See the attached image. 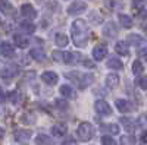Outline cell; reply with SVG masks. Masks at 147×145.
Masks as SVG:
<instances>
[{
	"instance_id": "cell-42",
	"label": "cell",
	"mask_w": 147,
	"mask_h": 145,
	"mask_svg": "<svg viewBox=\"0 0 147 145\" xmlns=\"http://www.w3.org/2000/svg\"><path fill=\"white\" fill-rule=\"evenodd\" d=\"M132 2H134V3H136V5H140L141 2H144V0H132Z\"/></svg>"
},
{
	"instance_id": "cell-22",
	"label": "cell",
	"mask_w": 147,
	"mask_h": 145,
	"mask_svg": "<svg viewBox=\"0 0 147 145\" xmlns=\"http://www.w3.org/2000/svg\"><path fill=\"white\" fill-rule=\"evenodd\" d=\"M0 10L5 15H12L13 13V6H12V3L9 0H0Z\"/></svg>"
},
{
	"instance_id": "cell-37",
	"label": "cell",
	"mask_w": 147,
	"mask_h": 145,
	"mask_svg": "<svg viewBox=\"0 0 147 145\" xmlns=\"http://www.w3.org/2000/svg\"><path fill=\"white\" fill-rule=\"evenodd\" d=\"M84 65H85V67H88V69H94L96 67L94 62H91V60H84Z\"/></svg>"
},
{
	"instance_id": "cell-13",
	"label": "cell",
	"mask_w": 147,
	"mask_h": 145,
	"mask_svg": "<svg viewBox=\"0 0 147 145\" xmlns=\"http://www.w3.org/2000/svg\"><path fill=\"white\" fill-rule=\"evenodd\" d=\"M13 41L16 43V45L19 48H27L30 45V38L27 37V35H24V34H15L13 35Z\"/></svg>"
},
{
	"instance_id": "cell-39",
	"label": "cell",
	"mask_w": 147,
	"mask_h": 145,
	"mask_svg": "<svg viewBox=\"0 0 147 145\" xmlns=\"http://www.w3.org/2000/svg\"><path fill=\"white\" fill-rule=\"evenodd\" d=\"M5 101V92H3V90L0 88V103H3Z\"/></svg>"
},
{
	"instance_id": "cell-35",
	"label": "cell",
	"mask_w": 147,
	"mask_h": 145,
	"mask_svg": "<svg viewBox=\"0 0 147 145\" xmlns=\"http://www.w3.org/2000/svg\"><path fill=\"white\" fill-rule=\"evenodd\" d=\"M55 106H56V107H59V108H66V107H68V103H66L65 100L57 98V100H55Z\"/></svg>"
},
{
	"instance_id": "cell-40",
	"label": "cell",
	"mask_w": 147,
	"mask_h": 145,
	"mask_svg": "<svg viewBox=\"0 0 147 145\" xmlns=\"http://www.w3.org/2000/svg\"><path fill=\"white\" fill-rule=\"evenodd\" d=\"M140 139H141V142H143V144H146V132H144V130L141 132V135H140Z\"/></svg>"
},
{
	"instance_id": "cell-6",
	"label": "cell",
	"mask_w": 147,
	"mask_h": 145,
	"mask_svg": "<svg viewBox=\"0 0 147 145\" xmlns=\"http://www.w3.org/2000/svg\"><path fill=\"white\" fill-rule=\"evenodd\" d=\"M121 125L125 128V130L127 132H129V134H132L134 130L137 129V126H138V122H136L134 119H131V117H121Z\"/></svg>"
},
{
	"instance_id": "cell-23",
	"label": "cell",
	"mask_w": 147,
	"mask_h": 145,
	"mask_svg": "<svg viewBox=\"0 0 147 145\" xmlns=\"http://www.w3.org/2000/svg\"><path fill=\"white\" fill-rule=\"evenodd\" d=\"M30 57L37 60V62H43V60H46V56H44V51L40 50V48H32V50L30 51Z\"/></svg>"
},
{
	"instance_id": "cell-3",
	"label": "cell",
	"mask_w": 147,
	"mask_h": 145,
	"mask_svg": "<svg viewBox=\"0 0 147 145\" xmlns=\"http://www.w3.org/2000/svg\"><path fill=\"white\" fill-rule=\"evenodd\" d=\"M94 136V128L90 122H82L80 123L78 129H77V138L82 142L85 141H90Z\"/></svg>"
},
{
	"instance_id": "cell-15",
	"label": "cell",
	"mask_w": 147,
	"mask_h": 145,
	"mask_svg": "<svg viewBox=\"0 0 147 145\" xmlns=\"http://www.w3.org/2000/svg\"><path fill=\"white\" fill-rule=\"evenodd\" d=\"M0 53H2L5 57H12L15 54V48L9 43H2L0 44Z\"/></svg>"
},
{
	"instance_id": "cell-12",
	"label": "cell",
	"mask_w": 147,
	"mask_h": 145,
	"mask_svg": "<svg viewBox=\"0 0 147 145\" xmlns=\"http://www.w3.org/2000/svg\"><path fill=\"white\" fill-rule=\"evenodd\" d=\"M41 79H43L44 84H47V85H55V84L59 81V76H57V74H55V72L47 70L41 75Z\"/></svg>"
},
{
	"instance_id": "cell-9",
	"label": "cell",
	"mask_w": 147,
	"mask_h": 145,
	"mask_svg": "<svg viewBox=\"0 0 147 145\" xmlns=\"http://www.w3.org/2000/svg\"><path fill=\"white\" fill-rule=\"evenodd\" d=\"M103 35L107 38H113L118 35V28L113 22H107L106 25L103 27Z\"/></svg>"
},
{
	"instance_id": "cell-29",
	"label": "cell",
	"mask_w": 147,
	"mask_h": 145,
	"mask_svg": "<svg viewBox=\"0 0 147 145\" xmlns=\"http://www.w3.org/2000/svg\"><path fill=\"white\" fill-rule=\"evenodd\" d=\"M132 72H134V75H141L144 72V65L140 60H136V62L132 63Z\"/></svg>"
},
{
	"instance_id": "cell-21",
	"label": "cell",
	"mask_w": 147,
	"mask_h": 145,
	"mask_svg": "<svg viewBox=\"0 0 147 145\" xmlns=\"http://www.w3.org/2000/svg\"><path fill=\"white\" fill-rule=\"evenodd\" d=\"M127 43H129V44L137 47V45H141L144 43V38L141 37V35H138V34H129L127 37Z\"/></svg>"
},
{
	"instance_id": "cell-26",
	"label": "cell",
	"mask_w": 147,
	"mask_h": 145,
	"mask_svg": "<svg viewBox=\"0 0 147 145\" xmlns=\"http://www.w3.org/2000/svg\"><path fill=\"white\" fill-rule=\"evenodd\" d=\"M35 142L38 144V145H53V141L50 136H47L44 134H40V135H37L35 138Z\"/></svg>"
},
{
	"instance_id": "cell-14",
	"label": "cell",
	"mask_w": 147,
	"mask_h": 145,
	"mask_svg": "<svg viewBox=\"0 0 147 145\" xmlns=\"http://www.w3.org/2000/svg\"><path fill=\"white\" fill-rule=\"evenodd\" d=\"M115 51L121 56H128L129 54V47H128V43L125 41H118L115 44Z\"/></svg>"
},
{
	"instance_id": "cell-25",
	"label": "cell",
	"mask_w": 147,
	"mask_h": 145,
	"mask_svg": "<svg viewBox=\"0 0 147 145\" xmlns=\"http://www.w3.org/2000/svg\"><path fill=\"white\" fill-rule=\"evenodd\" d=\"M119 23H121V25L124 27V28H127V29H128V28H131V27H132V23H134V22H132V19H131L128 15L121 13V15H119Z\"/></svg>"
},
{
	"instance_id": "cell-5",
	"label": "cell",
	"mask_w": 147,
	"mask_h": 145,
	"mask_svg": "<svg viewBox=\"0 0 147 145\" xmlns=\"http://www.w3.org/2000/svg\"><path fill=\"white\" fill-rule=\"evenodd\" d=\"M85 9H87V3L82 2V0H75L74 3L69 5L68 13L69 15H80V13H82V12H85Z\"/></svg>"
},
{
	"instance_id": "cell-11",
	"label": "cell",
	"mask_w": 147,
	"mask_h": 145,
	"mask_svg": "<svg viewBox=\"0 0 147 145\" xmlns=\"http://www.w3.org/2000/svg\"><path fill=\"white\" fill-rule=\"evenodd\" d=\"M21 15H22L24 18L34 19V18L37 16V12H35V9H34L31 5L25 3V5H22V6H21Z\"/></svg>"
},
{
	"instance_id": "cell-7",
	"label": "cell",
	"mask_w": 147,
	"mask_h": 145,
	"mask_svg": "<svg viewBox=\"0 0 147 145\" xmlns=\"http://www.w3.org/2000/svg\"><path fill=\"white\" fill-rule=\"evenodd\" d=\"M13 135H15V141H18L21 144H25L31 138V130H28V129H18V130H15Z\"/></svg>"
},
{
	"instance_id": "cell-8",
	"label": "cell",
	"mask_w": 147,
	"mask_h": 145,
	"mask_svg": "<svg viewBox=\"0 0 147 145\" xmlns=\"http://www.w3.org/2000/svg\"><path fill=\"white\" fill-rule=\"evenodd\" d=\"M106 54H107V47L106 45L99 44V45H96L93 48V57H94V60H97V62L103 60L106 57Z\"/></svg>"
},
{
	"instance_id": "cell-28",
	"label": "cell",
	"mask_w": 147,
	"mask_h": 145,
	"mask_svg": "<svg viewBox=\"0 0 147 145\" xmlns=\"http://www.w3.org/2000/svg\"><path fill=\"white\" fill-rule=\"evenodd\" d=\"M21 28H22V31H25V32H30V34H32L34 31H35V25L32 22H30V21H24V22H21V25H19Z\"/></svg>"
},
{
	"instance_id": "cell-17",
	"label": "cell",
	"mask_w": 147,
	"mask_h": 145,
	"mask_svg": "<svg viewBox=\"0 0 147 145\" xmlns=\"http://www.w3.org/2000/svg\"><path fill=\"white\" fill-rule=\"evenodd\" d=\"M116 108L121 112V113H129L131 112V104H129V101H127V100H122V98H119V100H116Z\"/></svg>"
},
{
	"instance_id": "cell-19",
	"label": "cell",
	"mask_w": 147,
	"mask_h": 145,
	"mask_svg": "<svg viewBox=\"0 0 147 145\" xmlns=\"http://www.w3.org/2000/svg\"><path fill=\"white\" fill-rule=\"evenodd\" d=\"M119 85V76L116 74H109L106 76V87L107 88H116Z\"/></svg>"
},
{
	"instance_id": "cell-44",
	"label": "cell",
	"mask_w": 147,
	"mask_h": 145,
	"mask_svg": "<svg viewBox=\"0 0 147 145\" xmlns=\"http://www.w3.org/2000/svg\"><path fill=\"white\" fill-rule=\"evenodd\" d=\"M143 145H144V144H143Z\"/></svg>"
},
{
	"instance_id": "cell-30",
	"label": "cell",
	"mask_w": 147,
	"mask_h": 145,
	"mask_svg": "<svg viewBox=\"0 0 147 145\" xmlns=\"http://www.w3.org/2000/svg\"><path fill=\"white\" fill-rule=\"evenodd\" d=\"M15 74H16V69H15V67H12V66H9V67H6L0 75H2L5 79H7V78L10 79V78H13V76H15Z\"/></svg>"
},
{
	"instance_id": "cell-43",
	"label": "cell",
	"mask_w": 147,
	"mask_h": 145,
	"mask_svg": "<svg viewBox=\"0 0 147 145\" xmlns=\"http://www.w3.org/2000/svg\"><path fill=\"white\" fill-rule=\"evenodd\" d=\"M0 25H2V19H0Z\"/></svg>"
},
{
	"instance_id": "cell-41",
	"label": "cell",
	"mask_w": 147,
	"mask_h": 145,
	"mask_svg": "<svg viewBox=\"0 0 147 145\" xmlns=\"http://www.w3.org/2000/svg\"><path fill=\"white\" fill-rule=\"evenodd\" d=\"M5 136V130H3V128H0V139H2Z\"/></svg>"
},
{
	"instance_id": "cell-32",
	"label": "cell",
	"mask_w": 147,
	"mask_h": 145,
	"mask_svg": "<svg viewBox=\"0 0 147 145\" xmlns=\"http://www.w3.org/2000/svg\"><path fill=\"white\" fill-rule=\"evenodd\" d=\"M121 145H134V138L132 136H122Z\"/></svg>"
},
{
	"instance_id": "cell-4",
	"label": "cell",
	"mask_w": 147,
	"mask_h": 145,
	"mask_svg": "<svg viewBox=\"0 0 147 145\" xmlns=\"http://www.w3.org/2000/svg\"><path fill=\"white\" fill-rule=\"evenodd\" d=\"M94 108H96V112L103 117H107V116L112 114V108H110V106L105 100H97L94 103Z\"/></svg>"
},
{
	"instance_id": "cell-16",
	"label": "cell",
	"mask_w": 147,
	"mask_h": 145,
	"mask_svg": "<svg viewBox=\"0 0 147 145\" xmlns=\"http://www.w3.org/2000/svg\"><path fill=\"white\" fill-rule=\"evenodd\" d=\"M100 130L106 132V134L118 135L119 134V126L118 125H113V123H102L100 125Z\"/></svg>"
},
{
	"instance_id": "cell-36",
	"label": "cell",
	"mask_w": 147,
	"mask_h": 145,
	"mask_svg": "<svg viewBox=\"0 0 147 145\" xmlns=\"http://www.w3.org/2000/svg\"><path fill=\"white\" fill-rule=\"evenodd\" d=\"M53 59L56 62H62L63 60V53L62 51H53Z\"/></svg>"
},
{
	"instance_id": "cell-24",
	"label": "cell",
	"mask_w": 147,
	"mask_h": 145,
	"mask_svg": "<svg viewBox=\"0 0 147 145\" xmlns=\"http://www.w3.org/2000/svg\"><path fill=\"white\" fill-rule=\"evenodd\" d=\"M107 67L109 69H113V70H121L122 67H124V65H122V62L119 59H109L107 60Z\"/></svg>"
},
{
	"instance_id": "cell-10",
	"label": "cell",
	"mask_w": 147,
	"mask_h": 145,
	"mask_svg": "<svg viewBox=\"0 0 147 145\" xmlns=\"http://www.w3.org/2000/svg\"><path fill=\"white\" fill-rule=\"evenodd\" d=\"M68 134V126L63 125V123H56L53 128H52V135L56 136V138H62Z\"/></svg>"
},
{
	"instance_id": "cell-27",
	"label": "cell",
	"mask_w": 147,
	"mask_h": 145,
	"mask_svg": "<svg viewBox=\"0 0 147 145\" xmlns=\"http://www.w3.org/2000/svg\"><path fill=\"white\" fill-rule=\"evenodd\" d=\"M80 59V53H72V51H68V53H63V60L62 62L65 63H74V62H77V60Z\"/></svg>"
},
{
	"instance_id": "cell-34",
	"label": "cell",
	"mask_w": 147,
	"mask_h": 145,
	"mask_svg": "<svg viewBox=\"0 0 147 145\" xmlns=\"http://www.w3.org/2000/svg\"><path fill=\"white\" fill-rule=\"evenodd\" d=\"M119 0H106V6L109 7V9H116V7H119Z\"/></svg>"
},
{
	"instance_id": "cell-18",
	"label": "cell",
	"mask_w": 147,
	"mask_h": 145,
	"mask_svg": "<svg viewBox=\"0 0 147 145\" xmlns=\"http://www.w3.org/2000/svg\"><path fill=\"white\" fill-rule=\"evenodd\" d=\"M59 91H60V94H62L65 98H75V97H77L75 90H74L71 85H62Z\"/></svg>"
},
{
	"instance_id": "cell-2",
	"label": "cell",
	"mask_w": 147,
	"mask_h": 145,
	"mask_svg": "<svg viewBox=\"0 0 147 145\" xmlns=\"http://www.w3.org/2000/svg\"><path fill=\"white\" fill-rule=\"evenodd\" d=\"M66 78H69V81H72L80 90H85L90 84L93 82V76L88 74H82L78 70H72L66 74Z\"/></svg>"
},
{
	"instance_id": "cell-33",
	"label": "cell",
	"mask_w": 147,
	"mask_h": 145,
	"mask_svg": "<svg viewBox=\"0 0 147 145\" xmlns=\"http://www.w3.org/2000/svg\"><path fill=\"white\" fill-rule=\"evenodd\" d=\"M137 85L140 87V90H147V81L146 78H137Z\"/></svg>"
},
{
	"instance_id": "cell-20",
	"label": "cell",
	"mask_w": 147,
	"mask_h": 145,
	"mask_svg": "<svg viewBox=\"0 0 147 145\" xmlns=\"http://www.w3.org/2000/svg\"><path fill=\"white\" fill-rule=\"evenodd\" d=\"M55 43H56L57 47H66L69 44V38L66 37V34L59 32V34H56V37H55Z\"/></svg>"
},
{
	"instance_id": "cell-38",
	"label": "cell",
	"mask_w": 147,
	"mask_h": 145,
	"mask_svg": "<svg viewBox=\"0 0 147 145\" xmlns=\"http://www.w3.org/2000/svg\"><path fill=\"white\" fill-rule=\"evenodd\" d=\"M138 56H140L141 59H144V57H146V48H141V50L138 51Z\"/></svg>"
},
{
	"instance_id": "cell-31",
	"label": "cell",
	"mask_w": 147,
	"mask_h": 145,
	"mask_svg": "<svg viewBox=\"0 0 147 145\" xmlns=\"http://www.w3.org/2000/svg\"><path fill=\"white\" fill-rule=\"evenodd\" d=\"M102 145H116L112 136H102Z\"/></svg>"
},
{
	"instance_id": "cell-1",
	"label": "cell",
	"mask_w": 147,
	"mask_h": 145,
	"mask_svg": "<svg viewBox=\"0 0 147 145\" xmlns=\"http://www.w3.org/2000/svg\"><path fill=\"white\" fill-rule=\"evenodd\" d=\"M88 35L90 31L87 27V22L84 19H77L72 23V40L77 47H85L88 41Z\"/></svg>"
}]
</instances>
